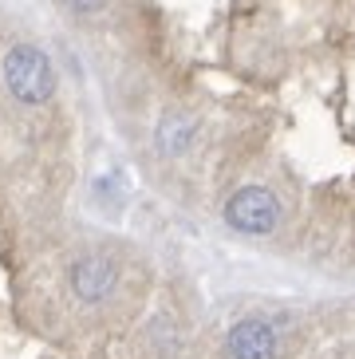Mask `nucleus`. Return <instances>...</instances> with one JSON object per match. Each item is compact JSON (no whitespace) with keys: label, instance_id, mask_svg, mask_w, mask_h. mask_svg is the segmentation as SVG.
Segmentation results:
<instances>
[{"label":"nucleus","instance_id":"nucleus-1","mask_svg":"<svg viewBox=\"0 0 355 359\" xmlns=\"http://www.w3.org/2000/svg\"><path fill=\"white\" fill-rule=\"evenodd\" d=\"M4 83H8L12 95L28 107L48 103L52 91H55L52 60H48L43 48H36V43H16V48L4 55Z\"/></svg>","mask_w":355,"mask_h":359},{"label":"nucleus","instance_id":"nucleus-2","mask_svg":"<svg viewBox=\"0 0 355 359\" xmlns=\"http://www.w3.org/2000/svg\"><path fill=\"white\" fill-rule=\"evenodd\" d=\"M225 225L245 233V237H269L281 225V201L264 186H241L225 201Z\"/></svg>","mask_w":355,"mask_h":359},{"label":"nucleus","instance_id":"nucleus-3","mask_svg":"<svg viewBox=\"0 0 355 359\" xmlns=\"http://www.w3.org/2000/svg\"><path fill=\"white\" fill-rule=\"evenodd\" d=\"M119 285V269L111 257L103 253H83L75 257L72 264V292L83 300V304H103L107 296L115 292Z\"/></svg>","mask_w":355,"mask_h":359},{"label":"nucleus","instance_id":"nucleus-4","mask_svg":"<svg viewBox=\"0 0 355 359\" xmlns=\"http://www.w3.org/2000/svg\"><path fill=\"white\" fill-rule=\"evenodd\" d=\"M225 351H229V359H276L281 339H276V332H272L269 320L245 316V320H237V324L229 327Z\"/></svg>","mask_w":355,"mask_h":359},{"label":"nucleus","instance_id":"nucleus-5","mask_svg":"<svg viewBox=\"0 0 355 359\" xmlns=\"http://www.w3.org/2000/svg\"><path fill=\"white\" fill-rule=\"evenodd\" d=\"M189 135H194V123L182 115H170L162 127H158V147L166 150V154H182L189 147Z\"/></svg>","mask_w":355,"mask_h":359},{"label":"nucleus","instance_id":"nucleus-6","mask_svg":"<svg viewBox=\"0 0 355 359\" xmlns=\"http://www.w3.org/2000/svg\"><path fill=\"white\" fill-rule=\"evenodd\" d=\"M107 0H63V8L75 12V16H95V12H103Z\"/></svg>","mask_w":355,"mask_h":359}]
</instances>
